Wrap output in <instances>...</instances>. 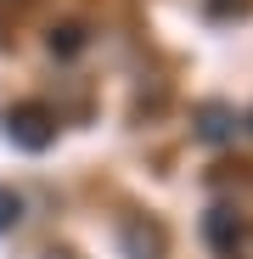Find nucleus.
<instances>
[{
    "instance_id": "nucleus-1",
    "label": "nucleus",
    "mask_w": 253,
    "mask_h": 259,
    "mask_svg": "<svg viewBox=\"0 0 253 259\" xmlns=\"http://www.w3.org/2000/svg\"><path fill=\"white\" fill-rule=\"evenodd\" d=\"M6 141L23 147V152H45L57 141V113L45 102H17L6 107Z\"/></svg>"
},
{
    "instance_id": "nucleus-2",
    "label": "nucleus",
    "mask_w": 253,
    "mask_h": 259,
    "mask_svg": "<svg viewBox=\"0 0 253 259\" xmlns=\"http://www.w3.org/2000/svg\"><path fill=\"white\" fill-rule=\"evenodd\" d=\"M163 253H169V231L146 214H135L124 226V259H163Z\"/></svg>"
},
{
    "instance_id": "nucleus-3",
    "label": "nucleus",
    "mask_w": 253,
    "mask_h": 259,
    "mask_svg": "<svg viewBox=\"0 0 253 259\" xmlns=\"http://www.w3.org/2000/svg\"><path fill=\"white\" fill-rule=\"evenodd\" d=\"M191 130H197V141L220 147V141H231V136H236V113H231L225 102H203V107L191 113Z\"/></svg>"
},
{
    "instance_id": "nucleus-4",
    "label": "nucleus",
    "mask_w": 253,
    "mask_h": 259,
    "mask_svg": "<svg viewBox=\"0 0 253 259\" xmlns=\"http://www.w3.org/2000/svg\"><path fill=\"white\" fill-rule=\"evenodd\" d=\"M203 237L214 248H225V253H236V242H247V226H242V214H231V208H208L203 214Z\"/></svg>"
},
{
    "instance_id": "nucleus-5",
    "label": "nucleus",
    "mask_w": 253,
    "mask_h": 259,
    "mask_svg": "<svg viewBox=\"0 0 253 259\" xmlns=\"http://www.w3.org/2000/svg\"><path fill=\"white\" fill-rule=\"evenodd\" d=\"M45 46H51V57H79L84 46H90V28H84V23H57L45 34Z\"/></svg>"
},
{
    "instance_id": "nucleus-6",
    "label": "nucleus",
    "mask_w": 253,
    "mask_h": 259,
    "mask_svg": "<svg viewBox=\"0 0 253 259\" xmlns=\"http://www.w3.org/2000/svg\"><path fill=\"white\" fill-rule=\"evenodd\" d=\"M17 220H23V197H17L12 186H0V237L17 231Z\"/></svg>"
},
{
    "instance_id": "nucleus-7",
    "label": "nucleus",
    "mask_w": 253,
    "mask_h": 259,
    "mask_svg": "<svg viewBox=\"0 0 253 259\" xmlns=\"http://www.w3.org/2000/svg\"><path fill=\"white\" fill-rule=\"evenodd\" d=\"M253 12V0H208V17H242Z\"/></svg>"
},
{
    "instance_id": "nucleus-8",
    "label": "nucleus",
    "mask_w": 253,
    "mask_h": 259,
    "mask_svg": "<svg viewBox=\"0 0 253 259\" xmlns=\"http://www.w3.org/2000/svg\"><path fill=\"white\" fill-rule=\"evenodd\" d=\"M247 130H253V113H247Z\"/></svg>"
}]
</instances>
